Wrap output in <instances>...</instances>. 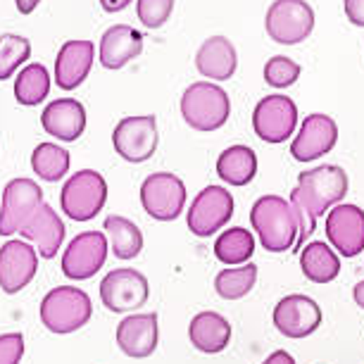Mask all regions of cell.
Returning a JSON list of instances; mask_svg holds the SVG:
<instances>
[{"label":"cell","mask_w":364,"mask_h":364,"mask_svg":"<svg viewBox=\"0 0 364 364\" xmlns=\"http://www.w3.org/2000/svg\"><path fill=\"white\" fill-rule=\"evenodd\" d=\"M143 53V33L129 24H114L102 33L98 60L105 70H122Z\"/></svg>","instance_id":"obj_22"},{"label":"cell","mask_w":364,"mask_h":364,"mask_svg":"<svg viewBox=\"0 0 364 364\" xmlns=\"http://www.w3.org/2000/svg\"><path fill=\"white\" fill-rule=\"evenodd\" d=\"M343 10H346L348 22L364 26V0H343Z\"/></svg>","instance_id":"obj_36"},{"label":"cell","mask_w":364,"mask_h":364,"mask_svg":"<svg viewBox=\"0 0 364 364\" xmlns=\"http://www.w3.org/2000/svg\"><path fill=\"white\" fill-rule=\"evenodd\" d=\"M134 0H100V5H102V10L105 12H122L124 8H129Z\"/></svg>","instance_id":"obj_38"},{"label":"cell","mask_w":364,"mask_h":364,"mask_svg":"<svg viewBox=\"0 0 364 364\" xmlns=\"http://www.w3.org/2000/svg\"><path fill=\"white\" fill-rule=\"evenodd\" d=\"M43 205V191L33 178H12L0 203V236L19 233L31 215Z\"/></svg>","instance_id":"obj_10"},{"label":"cell","mask_w":364,"mask_h":364,"mask_svg":"<svg viewBox=\"0 0 364 364\" xmlns=\"http://www.w3.org/2000/svg\"><path fill=\"white\" fill-rule=\"evenodd\" d=\"M105 231H107V243L109 250L114 252V257L119 259H134L141 255L143 250V233L132 219L109 215L105 219Z\"/></svg>","instance_id":"obj_27"},{"label":"cell","mask_w":364,"mask_h":364,"mask_svg":"<svg viewBox=\"0 0 364 364\" xmlns=\"http://www.w3.org/2000/svg\"><path fill=\"white\" fill-rule=\"evenodd\" d=\"M24 357V336L3 333L0 336V364H19Z\"/></svg>","instance_id":"obj_35"},{"label":"cell","mask_w":364,"mask_h":364,"mask_svg":"<svg viewBox=\"0 0 364 364\" xmlns=\"http://www.w3.org/2000/svg\"><path fill=\"white\" fill-rule=\"evenodd\" d=\"M231 114L229 93L210 81H196L181 95V117L196 132H217Z\"/></svg>","instance_id":"obj_4"},{"label":"cell","mask_w":364,"mask_h":364,"mask_svg":"<svg viewBox=\"0 0 364 364\" xmlns=\"http://www.w3.org/2000/svg\"><path fill=\"white\" fill-rule=\"evenodd\" d=\"M109 243L102 231H84L67 245L63 255V274L72 281L93 279L107 262Z\"/></svg>","instance_id":"obj_12"},{"label":"cell","mask_w":364,"mask_h":364,"mask_svg":"<svg viewBox=\"0 0 364 364\" xmlns=\"http://www.w3.org/2000/svg\"><path fill=\"white\" fill-rule=\"evenodd\" d=\"M188 338L196 350H200L205 355H217L229 346L231 324L219 312H200L191 319Z\"/></svg>","instance_id":"obj_24"},{"label":"cell","mask_w":364,"mask_h":364,"mask_svg":"<svg viewBox=\"0 0 364 364\" xmlns=\"http://www.w3.org/2000/svg\"><path fill=\"white\" fill-rule=\"evenodd\" d=\"M326 238L343 257H355L364 250V210L338 203L326 215Z\"/></svg>","instance_id":"obj_14"},{"label":"cell","mask_w":364,"mask_h":364,"mask_svg":"<svg viewBox=\"0 0 364 364\" xmlns=\"http://www.w3.org/2000/svg\"><path fill=\"white\" fill-rule=\"evenodd\" d=\"M353 298H355L357 305H360L362 310H364V279H362L360 284H357L355 288H353Z\"/></svg>","instance_id":"obj_40"},{"label":"cell","mask_w":364,"mask_h":364,"mask_svg":"<svg viewBox=\"0 0 364 364\" xmlns=\"http://www.w3.org/2000/svg\"><path fill=\"white\" fill-rule=\"evenodd\" d=\"M150 286L148 279L141 272L132 267H122V269L109 272L100 281V300L109 312H134L148 302Z\"/></svg>","instance_id":"obj_11"},{"label":"cell","mask_w":364,"mask_h":364,"mask_svg":"<svg viewBox=\"0 0 364 364\" xmlns=\"http://www.w3.org/2000/svg\"><path fill=\"white\" fill-rule=\"evenodd\" d=\"M38 3L41 0H15L17 10L22 12V15H31V12L38 8Z\"/></svg>","instance_id":"obj_39"},{"label":"cell","mask_w":364,"mask_h":364,"mask_svg":"<svg viewBox=\"0 0 364 364\" xmlns=\"http://www.w3.org/2000/svg\"><path fill=\"white\" fill-rule=\"evenodd\" d=\"M107 203V181L100 171L81 169L67 178L60 193V208L74 222H88Z\"/></svg>","instance_id":"obj_5"},{"label":"cell","mask_w":364,"mask_h":364,"mask_svg":"<svg viewBox=\"0 0 364 364\" xmlns=\"http://www.w3.org/2000/svg\"><path fill=\"white\" fill-rule=\"evenodd\" d=\"M160 136H157V119L153 114L124 117L112 132V146L122 160L139 164L155 155Z\"/></svg>","instance_id":"obj_8"},{"label":"cell","mask_w":364,"mask_h":364,"mask_svg":"<svg viewBox=\"0 0 364 364\" xmlns=\"http://www.w3.org/2000/svg\"><path fill=\"white\" fill-rule=\"evenodd\" d=\"M233 217V196L224 186H208L193 198L186 215L188 229L198 238H210L222 231Z\"/></svg>","instance_id":"obj_9"},{"label":"cell","mask_w":364,"mask_h":364,"mask_svg":"<svg viewBox=\"0 0 364 364\" xmlns=\"http://www.w3.org/2000/svg\"><path fill=\"white\" fill-rule=\"evenodd\" d=\"M196 67L205 79L226 81L236 74L238 53L226 36H210L196 53Z\"/></svg>","instance_id":"obj_23"},{"label":"cell","mask_w":364,"mask_h":364,"mask_svg":"<svg viewBox=\"0 0 364 364\" xmlns=\"http://www.w3.org/2000/svg\"><path fill=\"white\" fill-rule=\"evenodd\" d=\"M338 143V124L328 114H310L302 122L298 136L291 143V155L298 162H312L331 153Z\"/></svg>","instance_id":"obj_17"},{"label":"cell","mask_w":364,"mask_h":364,"mask_svg":"<svg viewBox=\"0 0 364 364\" xmlns=\"http://www.w3.org/2000/svg\"><path fill=\"white\" fill-rule=\"evenodd\" d=\"M300 79V65L286 55H274L264 65V81L274 88H288Z\"/></svg>","instance_id":"obj_33"},{"label":"cell","mask_w":364,"mask_h":364,"mask_svg":"<svg viewBox=\"0 0 364 364\" xmlns=\"http://www.w3.org/2000/svg\"><path fill=\"white\" fill-rule=\"evenodd\" d=\"M295 124H298V107L291 98L279 93L262 98L252 112V129L264 143H284L291 139Z\"/></svg>","instance_id":"obj_13"},{"label":"cell","mask_w":364,"mask_h":364,"mask_svg":"<svg viewBox=\"0 0 364 364\" xmlns=\"http://www.w3.org/2000/svg\"><path fill=\"white\" fill-rule=\"evenodd\" d=\"M41 124H43L48 136H55L65 143H74L86 132V107L74 98L53 100L41 114Z\"/></svg>","instance_id":"obj_21"},{"label":"cell","mask_w":364,"mask_h":364,"mask_svg":"<svg viewBox=\"0 0 364 364\" xmlns=\"http://www.w3.org/2000/svg\"><path fill=\"white\" fill-rule=\"evenodd\" d=\"M255 281H257V267L248 262L219 272L215 279V291L224 300H240L255 288Z\"/></svg>","instance_id":"obj_31"},{"label":"cell","mask_w":364,"mask_h":364,"mask_svg":"<svg viewBox=\"0 0 364 364\" xmlns=\"http://www.w3.org/2000/svg\"><path fill=\"white\" fill-rule=\"evenodd\" d=\"M38 272V252L24 240H8L0 248V291L15 295L31 284Z\"/></svg>","instance_id":"obj_16"},{"label":"cell","mask_w":364,"mask_h":364,"mask_svg":"<svg viewBox=\"0 0 364 364\" xmlns=\"http://www.w3.org/2000/svg\"><path fill=\"white\" fill-rule=\"evenodd\" d=\"M274 326L286 338H307L321 326V307L307 295H286L274 307Z\"/></svg>","instance_id":"obj_15"},{"label":"cell","mask_w":364,"mask_h":364,"mask_svg":"<svg viewBox=\"0 0 364 364\" xmlns=\"http://www.w3.org/2000/svg\"><path fill=\"white\" fill-rule=\"evenodd\" d=\"M65 222L58 217L50 205H41V208L33 212L31 219L22 226L19 236H24L26 240H31L36 245L38 257L43 259H53L58 255V250L63 248V240H65Z\"/></svg>","instance_id":"obj_20"},{"label":"cell","mask_w":364,"mask_h":364,"mask_svg":"<svg viewBox=\"0 0 364 364\" xmlns=\"http://www.w3.org/2000/svg\"><path fill=\"white\" fill-rule=\"evenodd\" d=\"M141 205L157 222H174L186 208V186L171 171H157L141 183Z\"/></svg>","instance_id":"obj_7"},{"label":"cell","mask_w":364,"mask_h":364,"mask_svg":"<svg viewBox=\"0 0 364 364\" xmlns=\"http://www.w3.org/2000/svg\"><path fill=\"white\" fill-rule=\"evenodd\" d=\"M160 328H157V314H129L117 326V346L127 357L146 360L157 350Z\"/></svg>","instance_id":"obj_18"},{"label":"cell","mask_w":364,"mask_h":364,"mask_svg":"<svg viewBox=\"0 0 364 364\" xmlns=\"http://www.w3.org/2000/svg\"><path fill=\"white\" fill-rule=\"evenodd\" d=\"M217 174L229 186H248L257 174V155L248 146H231L217 157Z\"/></svg>","instance_id":"obj_26"},{"label":"cell","mask_w":364,"mask_h":364,"mask_svg":"<svg viewBox=\"0 0 364 364\" xmlns=\"http://www.w3.org/2000/svg\"><path fill=\"white\" fill-rule=\"evenodd\" d=\"M95 60L91 41H65L55 60V84L63 91H74L86 81Z\"/></svg>","instance_id":"obj_19"},{"label":"cell","mask_w":364,"mask_h":364,"mask_svg":"<svg viewBox=\"0 0 364 364\" xmlns=\"http://www.w3.org/2000/svg\"><path fill=\"white\" fill-rule=\"evenodd\" d=\"M41 324L50 333L67 336L86 326L93 317V302L86 291L74 286H58L41 300Z\"/></svg>","instance_id":"obj_3"},{"label":"cell","mask_w":364,"mask_h":364,"mask_svg":"<svg viewBox=\"0 0 364 364\" xmlns=\"http://www.w3.org/2000/svg\"><path fill=\"white\" fill-rule=\"evenodd\" d=\"M252 231H257L259 243L269 252H286L298 240V219L281 196H262L250 210Z\"/></svg>","instance_id":"obj_2"},{"label":"cell","mask_w":364,"mask_h":364,"mask_svg":"<svg viewBox=\"0 0 364 364\" xmlns=\"http://www.w3.org/2000/svg\"><path fill=\"white\" fill-rule=\"evenodd\" d=\"M264 29L279 46L302 43L314 29V10L305 0H274L267 10Z\"/></svg>","instance_id":"obj_6"},{"label":"cell","mask_w":364,"mask_h":364,"mask_svg":"<svg viewBox=\"0 0 364 364\" xmlns=\"http://www.w3.org/2000/svg\"><path fill=\"white\" fill-rule=\"evenodd\" d=\"M252 252H255V238L243 226H233L229 231H222L215 240V255L226 267L248 264Z\"/></svg>","instance_id":"obj_28"},{"label":"cell","mask_w":364,"mask_h":364,"mask_svg":"<svg viewBox=\"0 0 364 364\" xmlns=\"http://www.w3.org/2000/svg\"><path fill=\"white\" fill-rule=\"evenodd\" d=\"M174 0H139L136 3V15L146 29H160L171 17Z\"/></svg>","instance_id":"obj_34"},{"label":"cell","mask_w":364,"mask_h":364,"mask_svg":"<svg viewBox=\"0 0 364 364\" xmlns=\"http://www.w3.org/2000/svg\"><path fill=\"white\" fill-rule=\"evenodd\" d=\"M348 193V174L336 164H321L298 176V186L291 193V208L319 219Z\"/></svg>","instance_id":"obj_1"},{"label":"cell","mask_w":364,"mask_h":364,"mask_svg":"<svg viewBox=\"0 0 364 364\" xmlns=\"http://www.w3.org/2000/svg\"><path fill=\"white\" fill-rule=\"evenodd\" d=\"M262 364H295V360L291 353H286V350H277V353H272Z\"/></svg>","instance_id":"obj_37"},{"label":"cell","mask_w":364,"mask_h":364,"mask_svg":"<svg viewBox=\"0 0 364 364\" xmlns=\"http://www.w3.org/2000/svg\"><path fill=\"white\" fill-rule=\"evenodd\" d=\"M70 153L58 143H38L31 153V169L48 183H58L70 171Z\"/></svg>","instance_id":"obj_30"},{"label":"cell","mask_w":364,"mask_h":364,"mask_svg":"<svg viewBox=\"0 0 364 364\" xmlns=\"http://www.w3.org/2000/svg\"><path fill=\"white\" fill-rule=\"evenodd\" d=\"M300 269L312 284H331L341 274V257L324 240H312L300 250Z\"/></svg>","instance_id":"obj_25"},{"label":"cell","mask_w":364,"mask_h":364,"mask_svg":"<svg viewBox=\"0 0 364 364\" xmlns=\"http://www.w3.org/2000/svg\"><path fill=\"white\" fill-rule=\"evenodd\" d=\"M50 93V74L43 65L31 63L26 65L15 79V98L19 105L33 107L38 102H43Z\"/></svg>","instance_id":"obj_29"},{"label":"cell","mask_w":364,"mask_h":364,"mask_svg":"<svg viewBox=\"0 0 364 364\" xmlns=\"http://www.w3.org/2000/svg\"><path fill=\"white\" fill-rule=\"evenodd\" d=\"M31 55V43L19 33L0 36V81L10 79Z\"/></svg>","instance_id":"obj_32"}]
</instances>
